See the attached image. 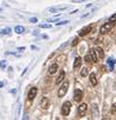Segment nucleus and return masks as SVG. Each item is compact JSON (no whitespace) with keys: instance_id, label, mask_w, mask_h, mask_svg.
<instances>
[{"instance_id":"f257e3e1","label":"nucleus","mask_w":116,"mask_h":120,"mask_svg":"<svg viewBox=\"0 0 116 120\" xmlns=\"http://www.w3.org/2000/svg\"><path fill=\"white\" fill-rule=\"evenodd\" d=\"M68 87H69V81H68V80H65V81L63 82V85L61 86V88L58 90V98H63V97L66 94Z\"/></svg>"},{"instance_id":"f03ea898","label":"nucleus","mask_w":116,"mask_h":120,"mask_svg":"<svg viewBox=\"0 0 116 120\" xmlns=\"http://www.w3.org/2000/svg\"><path fill=\"white\" fill-rule=\"evenodd\" d=\"M70 111H71V102L70 101H65L63 104V106H62V114L63 115H69Z\"/></svg>"},{"instance_id":"7ed1b4c3","label":"nucleus","mask_w":116,"mask_h":120,"mask_svg":"<svg viewBox=\"0 0 116 120\" xmlns=\"http://www.w3.org/2000/svg\"><path fill=\"white\" fill-rule=\"evenodd\" d=\"M112 26H114V24H112V22H108V24L102 25V26H101V28H99L101 34H105V33L110 32V30L112 28Z\"/></svg>"},{"instance_id":"20e7f679","label":"nucleus","mask_w":116,"mask_h":120,"mask_svg":"<svg viewBox=\"0 0 116 120\" xmlns=\"http://www.w3.org/2000/svg\"><path fill=\"white\" fill-rule=\"evenodd\" d=\"M82 99H83V92L81 91V90H75V93H74V100L76 101V102H81L82 101Z\"/></svg>"},{"instance_id":"39448f33","label":"nucleus","mask_w":116,"mask_h":120,"mask_svg":"<svg viewBox=\"0 0 116 120\" xmlns=\"http://www.w3.org/2000/svg\"><path fill=\"white\" fill-rule=\"evenodd\" d=\"M87 108H88L87 104H81L79 107H78V115L79 116H84L85 113H87Z\"/></svg>"},{"instance_id":"423d86ee","label":"nucleus","mask_w":116,"mask_h":120,"mask_svg":"<svg viewBox=\"0 0 116 120\" xmlns=\"http://www.w3.org/2000/svg\"><path fill=\"white\" fill-rule=\"evenodd\" d=\"M49 106H50V100H49V98L44 97V98L41 99V101H40V107H41L43 109H47Z\"/></svg>"},{"instance_id":"0eeeda50","label":"nucleus","mask_w":116,"mask_h":120,"mask_svg":"<svg viewBox=\"0 0 116 120\" xmlns=\"http://www.w3.org/2000/svg\"><path fill=\"white\" fill-rule=\"evenodd\" d=\"M91 28H92V27H91L90 25L87 26V27H84V28H82V30L78 32V35H79V37H84V35H87V34L91 31Z\"/></svg>"},{"instance_id":"6e6552de","label":"nucleus","mask_w":116,"mask_h":120,"mask_svg":"<svg viewBox=\"0 0 116 120\" xmlns=\"http://www.w3.org/2000/svg\"><path fill=\"white\" fill-rule=\"evenodd\" d=\"M37 92H38V90L36 88V87H32V88H30V92H29V100L31 101V100H33L34 98H36V95H37Z\"/></svg>"},{"instance_id":"1a4fd4ad","label":"nucleus","mask_w":116,"mask_h":120,"mask_svg":"<svg viewBox=\"0 0 116 120\" xmlns=\"http://www.w3.org/2000/svg\"><path fill=\"white\" fill-rule=\"evenodd\" d=\"M90 56H91V60H92L94 63H97L98 61V56L96 54V49L95 48H91L90 49Z\"/></svg>"},{"instance_id":"9d476101","label":"nucleus","mask_w":116,"mask_h":120,"mask_svg":"<svg viewBox=\"0 0 116 120\" xmlns=\"http://www.w3.org/2000/svg\"><path fill=\"white\" fill-rule=\"evenodd\" d=\"M64 78H65V72H64V71H61L59 75H58V78L56 79V84H57V85H58V84H61V82L64 80Z\"/></svg>"},{"instance_id":"9b49d317","label":"nucleus","mask_w":116,"mask_h":120,"mask_svg":"<svg viewBox=\"0 0 116 120\" xmlns=\"http://www.w3.org/2000/svg\"><path fill=\"white\" fill-rule=\"evenodd\" d=\"M57 71H58V64H52V65L49 67V73H50V74H54Z\"/></svg>"},{"instance_id":"f8f14e48","label":"nucleus","mask_w":116,"mask_h":120,"mask_svg":"<svg viewBox=\"0 0 116 120\" xmlns=\"http://www.w3.org/2000/svg\"><path fill=\"white\" fill-rule=\"evenodd\" d=\"M81 64H82V58H81V56H77V58L75 59V61H74V68L77 70V68L81 66Z\"/></svg>"},{"instance_id":"ddd939ff","label":"nucleus","mask_w":116,"mask_h":120,"mask_svg":"<svg viewBox=\"0 0 116 120\" xmlns=\"http://www.w3.org/2000/svg\"><path fill=\"white\" fill-rule=\"evenodd\" d=\"M90 82H91L92 86H96V85H97L98 80H97V77H96L95 73H91V74H90Z\"/></svg>"},{"instance_id":"4468645a","label":"nucleus","mask_w":116,"mask_h":120,"mask_svg":"<svg viewBox=\"0 0 116 120\" xmlns=\"http://www.w3.org/2000/svg\"><path fill=\"white\" fill-rule=\"evenodd\" d=\"M107 63H108V65H109V71H112V70H114V65H115V63H116V60H114L112 58H109V59L107 60Z\"/></svg>"},{"instance_id":"2eb2a0df","label":"nucleus","mask_w":116,"mask_h":120,"mask_svg":"<svg viewBox=\"0 0 116 120\" xmlns=\"http://www.w3.org/2000/svg\"><path fill=\"white\" fill-rule=\"evenodd\" d=\"M98 116V108H97V105H92V118H97Z\"/></svg>"},{"instance_id":"dca6fc26","label":"nucleus","mask_w":116,"mask_h":120,"mask_svg":"<svg viewBox=\"0 0 116 120\" xmlns=\"http://www.w3.org/2000/svg\"><path fill=\"white\" fill-rule=\"evenodd\" d=\"M24 31H25V28H24L23 26H16V28H14V32H16V33H18V34L24 33Z\"/></svg>"},{"instance_id":"f3484780","label":"nucleus","mask_w":116,"mask_h":120,"mask_svg":"<svg viewBox=\"0 0 116 120\" xmlns=\"http://www.w3.org/2000/svg\"><path fill=\"white\" fill-rule=\"evenodd\" d=\"M66 8H68V6H58V7H52L49 11L50 12H54V11H58V10H66Z\"/></svg>"},{"instance_id":"a211bd4d","label":"nucleus","mask_w":116,"mask_h":120,"mask_svg":"<svg viewBox=\"0 0 116 120\" xmlns=\"http://www.w3.org/2000/svg\"><path fill=\"white\" fill-rule=\"evenodd\" d=\"M96 52L98 53V56H99L101 59L104 58V52H103V49H102L101 47H97V48H96Z\"/></svg>"},{"instance_id":"6ab92c4d","label":"nucleus","mask_w":116,"mask_h":120,"mask_svg":"<svg viewBox=\"0 0 116 120\" xmlns=\"http://www.w3.org/2000/svg\"><path fill=\"white\" fill-rule=\"evenodd\" d=\"M88 74H89V70H88V67L82 68V71H81V75H82V77H87Z\"/></svg>"},{"instance_id":"aec40b11","label":"nucleus","mask_w":116,"mask_h":120,"mask_svg":"<svg viewBox=\"0 0 116 120\" xmlns=\"http://www.w3.org/2000/svg\"><path fill=\"white\" fill-rule=\"evenodd\" d=\"M11 31H12V30H11L10 27H6V28H4V30L0 31V34H10Z\"/></svg>"},{"instance_id":"412c9836","label":"nucleus","mask_w":116,"mask_h":120,"mask_svg":"<svg viewBox=\"0 0 116 120\" xmlns=\"http://www.w3.org/2000/svg\"><path fill=\"white\" fill-rule=\"evenodd\" d=\"M6 60H1V61H0V68L1 70H5L6 68Z\"/></svg>"},{"instance_id":"4be33fe9","label":"nucleus","mask_w":116,"mask_h":120,"mask_svg":"<svg viewBox=\"0 0 116 120\" xmlns=\"http://www.w3.org/2000/svg\"><path fill=\"white\" fill-rule=\"evenodd\" d=\"M39 27L40 28H51V25L50 24H40Z\"/></svg>"},{"instance_id":"5701e85b","label":"nucleus","mask_w":116,"mask_h":120,"mask_svg":"<svg viewBox=\"0 0 116 120\" xmlns=\"http://www.w3.org/2000/svg\"><path fill=\"white\" fill-rule=\"evenodd\" d=\"M69 22V20H63V21H59V22H56L57 26H61V25H66Z\"/></svg>"},{"instance_id":"b1692460","label":"nucleus","mask_w":116,"mask_h":120,"mask_svg":"<svg viewBox=\"0 0 116 120\" xmlns=\"http://www.w3.org/2000/svg\"><path fill=\"white\" fill-rule=\"evenodd\" d=\"M84 60H85V63H88V64L92 61V60H91V58H90V55H89V54H87V55H85V58H84Z\"/></svg>"},{"instance_id":"393cba45","label":"nucleus","mask_w":116,"mask_h":120,"mask_svg":"<svg viewBox=\"0 0 116 120\" xmlns=\"http://www.w3.org/2000/svg\"><path fill=\"white\" fill-rule=\"evenodd\" d=\"M109 21H110V22H114V21H116V13H115V14H112V15L109 18Z\"/></svg>"},{"instance_id":"a878e982","label":"nucleus","mask_w":116,"mask_h":120,"mask_svg":"<svg viewBox=\"0 0 116 120\" xmlns=\"http://www.w3.org/2000/svg\"><path fill=\"white\" fill-rule=\"evenodd\" d=\"M115 112H116V102L112 104V106H111V113H115Z\"/></svg>"},{"instance_id":"bb28decb","label":"nucleus","mask_w":116,"mask_h":120,"mask_svg":"<svg viewBox=\"0 0 116 120\" xmlns=\"http://www.w3.org/2000/svg\"><path fill=\"white\" fill-rule=\"evenodd\" d=\"M78 41H79V40H78V38H75V39H74V41H72V46H76V44H77Z\"/></svg>"},{"instance_id":"cd10ccee","label":"nucleus","mask_w":116,"mask_h":120,"mask_svg":"<svg viewBox=\"0 0 116 120\" xmlns=\"http://www.w3.org/2000/svg\"><path fill=\"white\" fill-rule=\"evenodd\" d=\"M30 22L36 24V22H37V18H31V19H30Z\"/></svg>"},{"instance_id":"c85d7f7f","label":"nucleus","mask_w":116,"mask_h":120,"mask_svg":"<svg viewBox=\"0 0 116 120\" xmlns=\"http://www.w3.org/2000/svg\"><path fill=\"white\" fill-rule=\"evenodd\" d=\"M66 45H68V42H65V44H63V45H62V46L59 47V48H58V51H61V49H63V48H64V47H65Z\"/></svg>"},{"instance_id":"c756f323","label":"nucleus","mask_w":116,"mask_h":120,"mask_svg":"<svg viewBox=\"0 0 116 120\" xmlns=\"http://www.w3.org/2000/svg\"><path fill=\"white\" fill-rule=\"evenodd\" d=\"M18 51L19 52H24L25 51V47H18Z\"/></svg>"},{"instance_id":"7c9ffc66","label":"nucleus","mask_w":116,"mask_h":120,"mask_svg":"<svg viewBox=\"0 0 116 120\" xmlns=\"http://www.w3.org/2000/svg\"><path fill=\"white\" fill-rule=\"evenodd\" d=\"M74 3H79V1H84V0H72Z\"/></svg>"},{"instance_id":"2f4dec72","label":"nucleus","mask_w":116,"mask_h":120,"mask_svg":"<svg viewBox=\"0 0 116 120\" xmlns=\"http://www.w3.org/2000/svg\"><path fill=\"white\" fill-rule=\"evenodd\" d=\"M3 86H4V82H3V81H0V88H1Z\"/></svg>"}]
</instances>
